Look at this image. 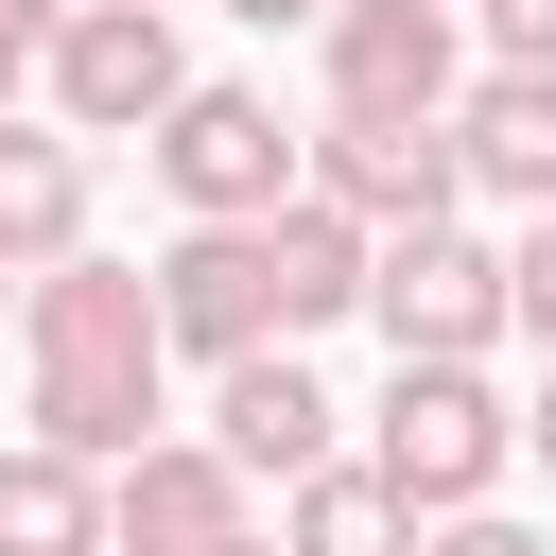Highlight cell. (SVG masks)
Returning a JSON list of instances; mask_svg holds the SVG:
<instances>
[{
    "label": "cell",
    "mask_w": 556,
    "mask_h": 556,
    "mask_svg": "<svg viewBox=\"0 0 556 556\" xmlns=\"http://www.w3.org/2000/svg\"><path fill=\"white\" fill-rule=\"evenodd\" d=\"M17 348H35V452H70V469H139L174 417H156V382H174V348H156V278L139 261H52L35 295H17Z\"/></svg>",
    "instance_id": "obj_1"
},
{
    "label": "cell",
    "mask_w": 556,
    "mask_h": 556,
    "mask_svg": "<svg viewBox=\"0 0 556 556\" xmlns=\"http://www.w3.org/2000/svg\"><path fill=\"white\" fill-rule=\"evenodd\" d=\"M365 417H382V434H365V469H382L417 521H469V504H504V469H521V417H504V382H486V365H400Z\"/></svg>",
    "instance_id": "obj_2"
},
{
    "label": "cell",
    "mask_w": 556,
    "mask_h": 556,
    "mask_svg": "<svg viewBox=\"0 0 556 556\" xmlns=\"http://www.w3.org/2000/svg\"><path fill=\"white\" fill-rule=\"evenodd\" d=\"M139 156H156V191H174L191 226H278V208L313 191V139L278 122V87H208V70H191V104H174Z\"/></svg>",
    "instance_id": "obj_3"
},
{
    "label": "cell",
    "mask_w": 556,
    "mask_h": 556,
    "mask_svg": "<svg viewBox=\"0 0 556 556\" xmlns=\"http://www.w3.org/2000/svg\"><path fill=\"white\" fill-rule=\"evenodd\" d=\"M35 87H52V122H70V139H156V122L191 104V52H174V17L87 0V17L35 52Z\"/></svg>",
    "instance_id": "obj_4"
},
{
    "label": "cell",
    "mask_w": 556,
    "mask_h": 556,
    "mask_svg": "<svg viewBox=\"0 0 556 556\" xmlns=\"http://www.w3.org/2000/svg\"><path fill=\"white\" fill-rule=\"evenodd\" d=\"M365 313H382L400 365H486V348H504V243H469V226H400V243L365 261Z\"/></svg>",
    "instance_id": "obj_5"
},
{
    "label": "cell",
    "mask_w": 556,
    "mask_h": 556,
    "mask_svg": "<svg viewBox=\"0 0 556 556\" xmlns=\"http://www.w3.org/2000/svg\"><path fill=\"white\" fill-rule=\"evenodd\" d=\"M469 104V17L452 0H348L330 17V122H452Z\"/></svg>",
    "instance_id": "obj_6"
},
{
    "label": "cell",
    "mask_w": 556,
    "mask_h": 556,
    "mask_svg": "<svg viewBox=\"0 0 556 556\" xmlns=\"http://www.w3.org/2000/svg\"><path fill=\"white\" fill-rule=\"evenodd\" d=\"M313 208H348L365 243H400V226L469 208V156H452V122H313Z\"/></svg>",
    "instance_id": "obj_7"
},
{
    "label": "cell",
    "mask_w": 556,
    "mask_h": 556,
    "mask_svg": "<svg viewBox=\"0 0 556 556\" xmlns=\"http://www.w3.org/2000/svg\"><path fill=\"white\" fill-rule=\"evenodd\" d=\"M243 469L208 434H156L139 469H104V556H243Z\"/></svg>",
    "instance_id": "obj_8"
},
{
    "label": "cell",
    "mask_w": 556,
    "mask_h": 556,
    "mask_svg": "<svg viewBox=\"0 0 556 556\" xmlns=\"http://www.w3.org/2000/svg\"><path fill=\"white\" fill-rule=\"evenodd\" d=\"M330 417H348V400H330L295 348H243V365H208V452H226L243 486H313V469H330Z\"/></svg>",
    "instance_id": "obj_9"
},
{
    "label": "cell",
    "mask_w": 556,
    "mask_h": 556,
    "mask_svg": "<svg viewBox=\"0 0 556 556\" xmlns=\"http://www.w3.org/2000/svg\"><path fill=\"white\" fill-rule=\"evenodd\" d=\"M156 348H191V365H243V348H278L261 226H174V243H156Z\"/></svg>",
    "instance_id": "obj_10"
},
{
    "label": "cell",
    "mask_w": 556,
    "mask_h": 556,
    "mask_svg": "<svg viewBox=\"0 0 556 556\" xmlns=\"http://www.w3.org/2000/svg\"><path fill=\"white\" fill-rule=\"evenodd\" d=\"M452 156H469V191H486V208L556 226V70H469V104H452Z\"/></svg>",
    "instance_id": "obj_11"
},
{
    "label": "cell",
    "mask_w": 556,
    "mask_h": 556,
    "mask_svg": "<svg viewBox=\"0 0 556 556\" xmlns=\"http://www.w3.org/2000/svg\"><path fill=\"white\" fill-rule=\"evenodd\" d=\"M0 261H17V295L52 261H87V139L70 122H0Z\"/></svg>",
    "instance_id": "obj_12"
},
{
    "label": "cell",
    "mask_w": 556,
    "mask_h": 556,
    "mask_svg": "<svg viewBox=\"0 0 556 556\" xmlns=\"http://www.w3.org/2000/svg\"><path fill=\"white\" fill-rule=\"evenodd\" d=\"M365 261H382V243H365L348 208H313V191H295V208L261 226V295H278V348H295V330H330V313H365Z\"/></svg>",
    "instance_id": "obj_13"
},
{
    "label": "cell",
    "mask_w": 556,
    "mask_h": 556,
    "mask_svg": "<svg viewBox=\"0 0 556 556\" xmlns=\"http://www.w3.org/2000/svg\"><path fill=\"white\" fill-rule=\"evenodd\" d=\"M417 539H434V521H417L365 452H330L313 486H278V556H417Z\"/></svg>",
    "instance_id": "obj_14"
},
{
    "label": "cell",
    "mask_w": 556,
    "mask_h": 556,
    "mask_svg": "<svg viewBox=\"0 0 556 556\" xmlns=\"http://www.w3.org/2000/svg\"><path fill=\"white\" fill-rule=\"evenodd\" d=\"M0 556H104V469H70V452H0Z\"/></svg>",
    "instance_id": "obj_15"
},
{
    "label": "cell",
    "mask_w": 556,
    "mask_h": 556,
    "mask_svg": "<svg viewBox=\"0 0 556 556\" xmlns=\"http://www.w3.org/2000/svg\"><path fill=\"white\" fill-rule=\"evenodd\" d=\"M504 330L556 365V226H521V243H504Z\"/></svg>",
    "instance_id": "obj_16"
},
{
    "label": "cell",
    "mask_w": 556,
    "mask_h": 556,
    "mask_svg": "<svg viewBox=\"0 0 556 556\" xmlns=\"http://www.w3.org/2000/svg\"><path fill=\"white\" fill-rule=\"evenodd\" d=\"M469 35H486V70H556V0H469Z\"/></svg>",
    "instance_id": "obj_17"
},
{
    "label": "cell",
    "mask_w": 556,
    "mask_h": 556,
    "mask_svg": "<svg viewBox=\"0 0 556 556\" xmlns=\"http://www.w3.org/2000/svg\"><path fill=\"white\" fill-rule=\"evenodd\" d=\"M417 556H556V539H539V521H504V504H469V521H434Z\"/></svg>",
    "instance_id": "obj_18"
},
{
    "label": "cell",
    "mask_w": 556,
    "mask_h": 556,
    "mask_svg": "<svg viewBox=\"0 0 556 556\" xmlns=\"http://www.w3.org/2000/svg\"><path fill=\"white\" fill-rule=\"evenodd\" d=\"M70 17H87V0H0V35H17V52H52Z\"/></svg>",
    "instance_id": "obj_19"
},
{
    "label": "cell",
    "mask_w": 556,
    "mask_h": 556,
    "mask_svg": "<svg viewBox=\"0 0 556 556\" xmlns=\"http://www.w3.org/2000/svg\"><path fill=\"white\" fill-rule=\"evenodd\" d=\"M226 17H261V35H330L348 0H226Z\"/></svg>",
    "instance_id": "obj_20"
},
{
    "label": "cell",
    "mask_w": 556,
    "mask_h": 556,
    "mask_svg": "<svg viewBox=\"0 0 556 556\" xmlns=\"http://www.w3.org/2000/svg\"><path fill=\"white\" fill-rule=\"evenodd\" d=\"M521 452H539V469H556V365H539V400H521Z\"/></svg>",
    "instance_id": "obj_21"
},
{
    "label": "cell",
    "mask_w": 556,
    "mask_h": 556,
    "mask_svg": "<svg viewBox=\"0 0 556 556\" xmlns=\"http://www.w3.org/2000/svg\"><path fill=\"white\" fill-rule=\"evenodd\" d=\"M17 87H35V52H17V35H0V122H17Z\"/></svg>",
    "instance_id": "obj_22"
},
{
    "label": "cell",
    "mask_w": 556,
    "mask_h": 556,
    "mask_svg": "<svg viewBox=\"0 0 556 556\" xmlns=\"http://www.w3.org/2000/svg\"><path fill=\"white\" fill-rule=\"evenodd\" d=\"M0 313H17V261H0Z\"/></svg>",
    "instance_id": "obj_23"
},
{
    "label": "cell",
    "mask_w": 556,
    "mask_h": 556,
    "mask_svg": "<svg viewBox=\"0 0 556 556\" xmlns=\"http://www.w3.org/2000/svg\"><path fill=\"white\" fill-rule=\"evenodd\" d=\"M139 17H174V0H139Z\"/></svg>",
    "instance_id": "obj_24"
},
{
    "label": "cell",
    "mask_w": 556,
    "mask_h": 556,
    "mask_svg": "<svg viewBox=\"0 0 556 556\" xmlns=\"http://www.w3.org/2000/svg\"><path fill=\"white\" fill-rule=\"evenodd\" d=\"M243 556H278V539H243Z\"/></svg>",
    "instance_id": "obj_25"
},
{
    "label": "cell",
    "mask_w": 556,
    "mask_h": 556,
    "mask_svg": "<svg viewBox=\"0 0 556 556\" xmlns=\"http://www.w3.org/2000/svg\"><path fill=\"white\" fill-rule=\"evenodd\" d=\"M452 17H469V0H452Z\"/></svg>",
    "instance_id": "obj_26"
}]
</instances>
